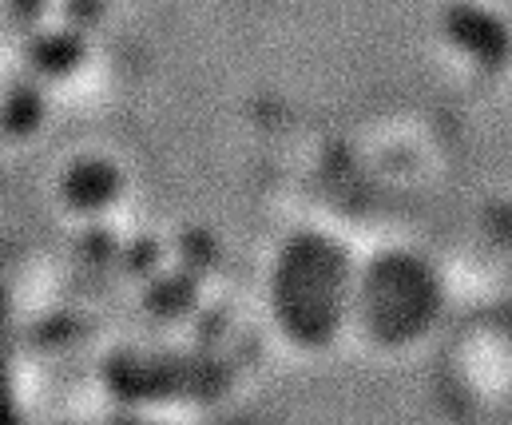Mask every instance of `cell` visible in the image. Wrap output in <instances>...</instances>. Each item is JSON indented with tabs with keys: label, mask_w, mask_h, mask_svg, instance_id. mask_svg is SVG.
<instances>
[]
</instances>
